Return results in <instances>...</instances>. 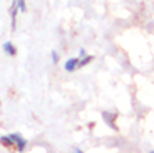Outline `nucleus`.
<instances>
[{"instance_id":"1","label":"nucleus","mask_w":154,"mask_h":153,"mask_svg":"<svg viewBox=\"0 0 154 153\" xmlns=\"http://www.w3.org/2000/svg\"><path fill=\"white\" fill-rule=\"evenodd\" d=\"M10 136H12V140H14V146H15V150L22 153L23 150H25V146H27V140H25L20 133H12Z\"/></svg>"},{"instance_id":"2","label":"nucleus","mask_w":154,"mask_h":153,"mask_svg":"<svg viewBox=\"0 0 154 153\" xmlns=\"http://www.w3.org/2000/svg\"><path fill=\"white\" fill-rule=\"evenodd\" d=\"M19 5H17V0H14L10 5V24H12V31H15L17 27V14H19Z\"/></svg>"},{"instance_id":"3","label":"nucleus","mask_w":154,"mask_h":153,"mask_svg":"<svg viewBox=\"0 0 154 153\" xmlns=\"http://www.w3.org/2000/svg\"><path fill=\"white\" fill-rule=\"evenodd\" d=\"M102 118H104L106 125H107L109 128L117 130V126H116V115H114V113H111V111H104V113H102Z\"/></svg>"},{"instance_id":"4","label":"nucleus","mask_w":154,"mask_h":153,"mask_svg":"<svg viewBox=\"0 0 154 153\" xmlns=\"http://www.w3.org/2000/svg\"><path fill=\"white\" fill-rule=\"evenodd\" d=\"M79 62H81V59L79 57H70L66 61V66H64V69H66L67 73H72V71H75L77 67H79Z\"/></svg>"},{"instance_id":"5","label":"nucleus","mask_w":154,"mask_h":153,"mask_svg":"<svg viewBox=\"0 0 154 153\" xmlns=\"http://www.w3.org/2000/svg\"><path fill=\"white\" fill-rule=\"evenodd\" d=\"M2 49H4V52L7 54V56H15L17 54V49H15V46L12 44V41H5Z\"/></svg>"},{"instance_id":"6","label":"nucleus","mask_w":154,"mask_h":153,"mask_svg":"<svg viewBox=\"0 0 154 153\" xmlns=\"http://www.w3.org/2000/svg\"><path fill=\"white\" fill-rule=\"evenodd\" d=\"M0 142H2V145L4 146H7V148H15V146H14V140H12V136L10 135H7V136H2L0 138Z\"/></svg>"},{"instance_id":"7","label":"nucleus","mask_w":154,"mask_h":153,"mask_svg":"<svg viewBox=\"0 0 154 153\" xmlns=\"http://www.w3.org/2000/svg\"><path fill=\"white\" fill-rule=\"evenodd\" d=\"M17 5H19L20 12H27V5H25V0H17Z\"/></svg>"},{"instance_id":"8","label":"nucleus","mask_w":154,"mask_h":153,"mask_svg":"<svg viewBox=\"0 0 154 153\" xmlns=\"http://www.w3.org/2000/svg\"><path fill=\"white\" fill-rule=\"evenodd\" d=\"M91 61H92V56H87V57L81 59V62H79V67H82V66H87Z\"/></svg>"},{"instance_id":"9","label":"nucleus","mask_w":154,"mask_h":153,"mask_svg":"<svg viewBox=\"0 0 154 153\" xmlns=\"http://www.w3.org/2000/svg\"><path fill=\"white\" fill-rule=\"evenodd\" d=\"M50 61H52V64H57V62H59V54L55 52V50L50 52Z\"/></svg>"},{"instance_id":"10","label":"nucleus","mask_w":154,"mask_h":153,"mask_svg":"<svg viewBox=\"0 0 154 153\" xmlns=\"http://www.w3.org/2000/svg\"><path fill=\"white\" fill-rule=\"evenodd\" d=\"M84 57H87L85 56V49H81L79 50V59H84Z\"/></svg>"},{"instance_id":"11","label":"nucleus","mask_w":154,"mask_h":153,"mask_svg":"<svg viewBox=\"0 0 154 153\" xmlns=\"http://www.w3.org/2000/svg\"><path fill=\"white\" fill-rule=\"evenodd\" d=\"M72 153H84V151H82L81 148H74V151H72Z\"/></svg>"},{"instance_id":"12","label":"nucleus","mask_w":154,"mask_h":153,"mask_svg":"<svg viewBox=\"0 0 154 153\" xmlns=\"http://www.w3.org/2000/svg\"><path fill=\"white\" fill-rule=\"evenodd\" d=\"M149 153H154V150H151V151H149Z\"/></svg>"}]
</instances>
